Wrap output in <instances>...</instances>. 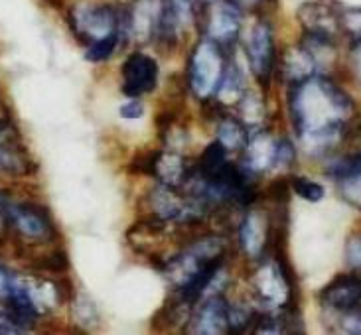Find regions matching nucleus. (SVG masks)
I'll return each mask as SVG.
<instances>
[{
    "mask_svg": "<svg viewBox=\"0 0 361 335\" xmlns=\"http://www.w3.org/2000/svg\"><path fill=\"white\" fill-rule=\"evenodd\" d=\"M288 113L296 137L312 152H326L345 142L355 117L352 97L326 75H312L290 85Z\"/></svg>",
    "mask_w": 361,
    "mask_h": 335,
    "instance_id": "1",
    "label": "nucleus"
},
{
    "mask_svg": "<svg viewBox=\"0 0 361 335\" xmlns=\"http://www.w3.org/2000/svg\"><path fill=\"white\" fill-rule=\"evenodd\" d=\"M227 248H229V241L224 235L209 233V235L195 236L180 253L164 258L162 272L178 290L188 284L192 278H195L202 270H205L207 266L225 260Z\"/></svg>",
    "mask_w": 361,
    "mask_h": 335,
    "instance_id": "2",
    "label": "nucleus"
},
{
    "mask_svg": "<svg viewBox=\"0 0 361 335\" xmlns=\"http://www.w3.org/2000/svg\"><path fill=\"white\" fill-rule=\"evenodd\" d=\"M251 290L257 304L267 310H294V276L290 266L281 253L261 256L251 274Z\"/></svg>",
    "mask_w": 361,
    "mask_h": 335,
    "instance_id": "3",
    "label": "nucleus"
},
{
    "mask_svg": "<svg viewBox=\"0 0 361 335\" xmlns=\"http://www.w3.org/2000/svg\"><path fill=\"white\" fill-rule=\"evenodd\" d=\"M68 22L73 36L85 48L111 36H123L128 44L125 32V6L111 2H83L71 6Z\"/></svg>",
    "mask_w": 361,
    "mask_h": 335,
    "instance_id": "4",
    "label": "nucleus"
},
{
    "mask_svg": "<svg viewBox=\"0 0 361 335\" xmlns=\"http://www.w3.org/2000/svg\"><path fill=\"white\" fill-rule=\"evenodd\" d=\"M229 56L231 53H227L212 39H207L205 36L197 38L190 51L188 69H185L188 87L194 93V97L200 101L215 97V91L221 83Z\"/></svg>",
    "mask_w": 361,
    "mask_h": 335,
    "instance_id": "5",
    "label": "nucleus"
},
{
    "mask_svg": "<svg viewBox=\"0 0 361 335\" xmlns=\"http://www.w3.org/2000/svg\"><path fill=\"white\" fill-rule=\"evenodd\" d=\"M195 24L202 30V36L231 53L243 39L245 12L233 0H214L200 6Z\"/></svg>",
    "mask_w": 361,
    "mask_h": 335,
    "instance_id": "6",
    "label": "nucleus"
},
{
    "mask_svg": "<svg viewBox=\"0 0 361 335\" xmlns=\"http://www.w3.org/2000/svg\"><path fill=\"white\" fill-rule=\"evenodd\" d=\"M241 44H243L247 65L251 69L255 81L267 89L273 83L276 75V63H279L273 22L264 14H259L251 24V28L247 30Z\"/></svg>",
    "mask_w": 361,
    "mask_h": 335,
    "instance_id": "7",
    "label": "nucleus"
},
{
    "mask_svg": "<svg viewBox=\"0 0 361 335\" xmlns=\"http://www.w3.org/2000/svg\"><path fill=\"white\" fill-rule=\"evenodd\" d=\"M6 221L20 239L30 243H49L56 239V225L48 211L38 203H22L10 199L6 207Z\"/></svg>",
    "mask_w": 361,
    "mask_h": 335,
    "instance_id": "8",
    "label": "nucleus"
},
{
    "mask_svg": "<svg viewBox=\"0 0 361 335\" xmlns=\"http://www.w3.org/2000/svg\"><path fill=\"white\" fill-rule=\"evenodd\" d=\"M160 77V68L154 56L147 51H133L121 65V83L123 93L128 97H142L154 91Z\"/></svg>",
    "mask_w": 361,
    "mask_h": 335,
    "instance_id": "9",
    "label": "nucleus"
},
{
    "mask_svg": "<svg viewBox=\"0 0 361 335\" xmlns=\"http://www.w3.org/2000/svg\"><path fill=\"white\" fill-rule=\"evenodd\" d=\"M237 241L243 255L251 260H259L267 255V248L273 243V223L263 209L247 207L237 227Z\"/></svg>",
    "mask_w": 361,
    "mask_h": 335,
    "instance_id": "10",
    "label": "nucleus"
},
{
    "mask_svg": "<svg viewBox=\"0 0 361 335\" xmlns=\"http://www.w3.org/2000/svg\"><path fill=\"white\" fill-rule=\"evenodd\" d=\"M340 10L342 4L336 0H310L298 8V20L302 26V34L326 36L340 39Z\"/></svg>",
    "mask_w": 361,
    "mask_h": 335,
    "instance_id": "11",
    "label": "nucleus"
},
{
    "mask_svg": "<svg viewBox=\"0 0 361 335\" xmlns=\"http://www.w3.org/2000/svg\"><path fill=\"white\" fill-rule=\"evenodd\" d=\"M229 300L224 294H209L194 305L190 317L192 334H229Z\"/></svg>",
    "mask_w": 361,
    "mask_h": 335,
    "instance_id": "12",
    "label": "nucleus"
},
{
    "mask_svg": "<svg viewBox=\"0 0 361 335\" xmlns=\"http://www.w3.org/2000/svg\"><path fill=\"white\" fill-rule=\"evenodd\" d=\"M318 300L322 308L338 314H350L361 310V276L357 272L338 274L320 290Z\"/></svg>",
    "mask_w": 361,
    "mask_h": 335,
    "instance_id": "13",
    "label": "nucleus"
},
{
    "mask_svg": "<svg viewBox=\"0 0 361 335\" xmlns=\"http://www.w3.org/2000/svg\"><path fill=\"white\" fill-rule=\"evenodd\" d=\"M318 63L312 58V53L304 48L302 44L288 48L283 56H279V63H276V75L288 83V85H296L304 79L318 75Z\"/></svg>",
    "mask_w": 361,
    "mask_h": 335,
    "instance_id": "14",
    "label": "nucleus"
},
{
    "mask_svg": "<svg viewBox=\"0 0 361 335\" xmlns=\"http://www.w3.org/2000/svg\"><path fill=\"white\" fill-rule=\"evenodd\" d=\"M192 166L185 164V158L178 154L176 150H154L152 152V166H150V176L158 179V184L172 187H182L188 179Z\"/></svg>",
    "mask_w": 361,
    "mask_h": 335,
    "instance_id": "15",
    "label": "nucleus"
},
{
    "mask_svg": "<svg viewBox=\"0 0 361 335\" xmlns=\"http://www.w3.org/2000/svg\"><path fill=\"white\" fill-rule=\"evenodd\" d=\"M274 154H276V138L271 132L267 130L249 132L241 164L253 174H261L274 168Z\"/></svg>",
    "mask_w": 361,
    "mask_h": 335,
    "instance_id": "16",
    "label": "nucleus"
},
{
    "mask_svg": "<svg viewBox=\"0 0 361 335\" xmlns=\"http://www.w3.org/2000/svg\"><path fill=\"white\" fill-rule=\"evenodd\" d=\"M245 73L241 65L237 63V59L233 58V53L227 59V65H225L224 77H221V83L215 91V101H219L221 105H233V103H239V99L245 95Z\"/></svg>",
    "mask_w": 361,
    "mask_h": 335,
    "instance_id": "17",
    "label": "nucleus"
},
{
    "mask_svg": "<svg viewBox=\"0 0 361 335\" xmlns=\"http://www.w3.org/2000/svg\"><path fill=\"white\" fill-rule=\"evenodd\" d=\"M36 172L34 160L16 142H0V174L8 176H30Z\"/></svg>",
    "mask_w": 361,
    "mask_h": 335,
    "instance_id": "18",
    "label": "nucleus"
},
{
    "mask_svg": "<svg viewBox=\"0 0 361 335\" xmlns=\"http://www.w3.org/2000/svg\"><path fill=\"white\" fill-rule=\"evenodd\" d=\"M221 146L231 154V152H243L249 140V127L245 125L239 117L224 115L217 120V138Z\"/></svg>",
    "mask_w": 361,
    "mask_h": 335,
    "instance_id": "19",
    "label": "nucleus"
},
{
    "mask_svg": "<svg viewBox=\"0 0 361 335\" xmlns=\"http://www.w3.org/2000/svg\"><path fill=\"white\" fill-rule=\"evenodd\" d=\"M125 44H127V42H125L123 36H111V38L95 42V44H91V46L85 48V59L91 61V63L109 61L117 51H121V48H123Z\"/></svg>",
    "mask_w": 361,
    "mask_h": 335,
    "instance_id": "20",
    "label": "nucleus"
},
{
    "mask_svg": "<svg viewBox=\"0 0 361 335\" xmlns=\"http://www.w3.org/2000/svg\"><path fill=\"white\" fill-rule=\"evenodd\" d=\"M239 113H241V120L249 128L259 127L261 120H263L264 107H263V99L259 97L257 93H251V91H245V95L239 99Z\"/></svg>",
    "mask_w": 361,
    "mask_h": 335,
    "instance_id": "21",
    "label": "nucleus"
},
{
    "mask_svg": "<svg viewBox=\"0 0 361 335\" xmlns=\"http://www.w3.org/2000/svg\"><path fill=\"white\" fill-rule=\"evenodd\" d=\"M340 30L342 36H345L350 42L361 39V6H342Z\"/></svg>",
    "mask_w": 361,
    "mask_h": 335,
    "instance_id": "22",
    "label": "nucleus"
},
{
    "mask_svg": "<svg viewBox=\"0 0 361 335\" xmlns=\"http://www.w3.org/2000/svg\"><path fill=\"white\" fill-rule=\"evenodd\" d=\"M290 189H294V194L298 197H302L306 201H310V203H316V201H320L324 197V186H320L318 182H314L310 177H302V176H296L290 177Z\"/></svg>",
    "mask_w": 361,
    "mask_h": 335,
    "instance_id": "23",
    "label": "nucleus"
},
{
    "mask_svg": "<svg viewBox=\"0 0 361 335\" xmlns=\"http://www.w3.org/2000/svg\"><path fill=\"white\" fill-rule=\"evenodd\" d=\"M166 2L172 8L176 10L178 16L184 20L188 26L195 24V20H197V10H200L197 0H166Z\"/></svg>",
    "mask_w": 361,
    "mask_h": 335,
    "instance_id": "24",
    "label": "nucleus"
},
{
    "mask_svg": "<svg viewBox=\"0 0 361 335\" xmlns=\"http://www.w3.org/2000/svg\"><path fill=\"white\" fill-rule=\"evenodd\" d=\"M296 160V150L288 138H276V154H274V168L290 166Z\"/></svg>",
    "mask_w": 361,
    "mask_h": 335,
    "instance_id": "25",
    "label": "nucleus"
},
{
    "mask_svg": "<svg viewBox=\"0 0 361 335\" xmlns=\"http://www.w3.org/2000/svg\"><path fill=\"white\" fill-rule=\"evenodd\" d=\"M348 65H350V73H352L353 81H357L361 87V39H353V42H350Z\"/></svg>",
    "mask_w": 361,
    "mask_h": 335,
    "instance_id": "26",
    "label": "nucleus"
},
{
    "mask_svg": "<svg viewBox=\"0 0 361 335\" xmlns=\"http://www.w3.org/2000/svg\"><path fill=\"white\" fill-rule=\"evenodd\" d=\"M345 258H348V265L355 268V270H361V233L353 235L348 245H345Z\"/></svg>",
    "mask_w": 361,
    "mask_h": 335,
    "instance_id": "27",
    "label": "nucleus"
},
{
    "mask_svg": "<svg viewBox=\"0 0 361 335\" xmlns=\"http://www.w3.org/2000/svg\"><path fill=\"white\" fill-rule=\"evenodd\" d=\"M118 113H121V117L127 118V120L140 118L142 115H145V105H142L140 97H130L127 103H123V105H121Z\"/></svg>",
    "mask_w": 361,
    "mask_h": 335,
    "instance_id": "28",
    "label": "nucleus"
},
{
    "mask_svg": "<svg viewBox=\"0 0 361 335\" xmlns=\"http://www.w3.org/2000/svg\"><path fill=\"white\" fill-rule=\"evenodd\" d=\"M342 329L348 334H361V310L342 314Z\"/></svg>",
    "mask_w": 361,
    "mask_h": 335,
    "instance_id": "29",
    "label": "nucleus"
},
{
    "mask_svg": "<svg viewBox=\"0 0 361 335\" xmlns=\"http://www.w3.org/2000/svg\"><path fill=\"white\" fill-rule=\"evenodd\" d=\"M245 14H263L264 6L269 4V0H233Z\"/></svg>",
    "mask_w": 361,
    "mask_h": 335,
    "instance_id": "30",
    "label": "nucleus"
},
{
    "mask_svg": "<svg viewBox=\"0 0 361 335\" xmlns=\"http://www.w3.org/2000/svg\"><path fill=\"white\" fill-rule=\"evenodd\" d=\"M18 130L10 122L8 118H0V142H16Z\"/></svg>",
    "mask_w": 361,
    "mask_h": 335,
    "instance_id": "31",
    "label": "nucleus"
},
{
    "mask_svg": "<svg viewBox=\"0 0 361 335\" xmlns=\"http://www.w3.org/2000/svg\"><path fill=\"white\" fill-rule=\"evenodd\" d=\"M12 278H14V274L10 272L8 268L4 265H0V302L6 300V296L10 292V286H12Z\"/></svg>",
    "mask_w": 361,
    "mask_h": 335,
    "instance_id": "32",
    "label": "nucleus"
},
{
    "mask_svg": "<svg viewBox=\"0 0 361 335\" xmlns=\"http://www.w3.org/2000/svg\"><path fill=\"white\" fill-rule=\"evenodd\" d=\"M8 233H10L8 221H6V217L0 213V245H4V243H6V239H8Z\"/></svg>",
    "mask_w": 361,
    "mask_h": 335,
    "instance_id": "33",
    "label": "nucleus"
},
{
    "mask_svg": "<svg viewBox=\"0 0 361 335\" xmlns=\"http://www.w3.org/2000/svg\"><path fill=\"white\" fill-rule=\"evenodd\" d=\"M209 2H214V0H197L200 6H205V4H209Z\"/></svg>",
    "mask_w": 361,
    "mask_h": 335,
    "instance_id": "34",
    "label": "nucleus"
}]
</instances>
